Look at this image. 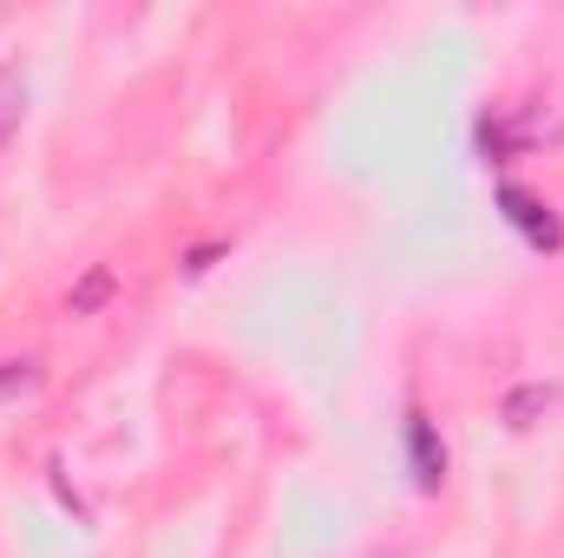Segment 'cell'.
Listing matches in <instances>:
<instances>
[{"mask_svg":"<svg viewBox=\"0 0 564 558\" xmlns=\"http://www.w3.org/2000/svg\"><path fill=\"white\" fill-rule=\"evenodd\" d=\"M499 211H506V224L532 244V250H564V224L552 204H539L532 191H519V184H499Z\"/></svg>","mask_w":564,"mask_h":558,"instance_id":"6da1fadb","label":"cell"},{"mask_svg":"<svg viewBox=\"0 0 564 558\" xmlns=\"http://www.w3.org/2000/svg\"><path fill=\"white\" fill-rule=\"evenodd\" d=\"M558 408V388H519V395H506V420L512 427H539V415H552Z\"/></svg>","mask_w":564,"mask_h":558,"instance_id":"3957f363","label":"cell"},{"mask_svg":"<svg viewBox=\"0 0 564 558\" xmlns=\"http://www.w3.org/2000/svg\"><path fill=\"white\" fill-rule=\"evenodd\" d=\"M408 453H414V480L433 493V486L446 480V447H440V433H433V420L426 415L408 420Z\"/></svg>","mask_w":564,"mask_h":558,"instance_id":"7a4b0ae2","label":"cell"},{"mask_svg":"<svg viewBox=\"0 0 564 558\" xmlns=\"http://www.w3.org/2000/svg\"><path fill=\"white\" fill-rule=\"evenodd\" d=\"M26 382H33L26 362H7V368H0V395H7V388H26Z\"/></svg>","mask_w":564,"mask_h":558,"instance_id":"5b68a950","label":"cell"},{"mask_svg":"<svg viewBox=\"0 0 564 558\" xmlns=\"http://www.w3.org/2000/svg\"><path fill=\"white\" fill-rule=\"evenodd\" d=\"M106 289H112V277H106V270H93V277L79 282V289H73V315H86V309H99V302H106Z\"/></svg>","mask_w":564,"mask_h":558,"instance_id":"277c9868","label":"cell"}]
</instances>
